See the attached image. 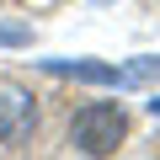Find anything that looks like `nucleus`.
Segmentation results:
<instances>
[{
	"label": "nucleus",
	"instance_id": "1",
	"mask_svg": "<svg viewBox=\"0 0 160 160\" xmlns=\"http://www.w3.org/2000/svg\"><path fill=\"white\" fill-rule=\"evenodd\" d=\"M128 133V118L118 102H91V107H80L75 123H69V144L80 155H112Z\"/></svg>",
	"mask_w": 160,
	"mask_h": 160
},
{
	"label": "nucleus",
	"instance_id": "3",
	"mask_svg": "<svg viewBox=\"0 0 160 160\" xmlns=\"http://www.w3.org/2000/svg\"><path fill=\"white\" fill-rule=\"evenodd\" d=\"M0 43H27V32H22V27H6V32H0Z\"/></svg>",
	"mask_w": 160,
	"mask_h": 160
},
{
	"label": "nucleus",
	"instance_id": "4",
	"mask_svg": "<svg viewBox=\"0 0 160 160\" xmlns=\"http://www.w3.org/2000/svg\"><path fill=\"white\" fill-rule=\"evenodd\" d=\"M149 107H155V112H160V96H155V102H149Z\"/></svg>",
	"mask_w": 160,
	"mask_h": 160
},
{
	"label": "nucleus",
	"instance_id": "2",
	"mask_svg": "<svg viewBox=\"0 0 160 160\" xmlns=\"http://www.w3.org/2000/svg\"><path fill=\"white\" fill-rule=\"evenodd\" d=\"M32 128H38V107L27 96H0V139H6V144H22Z\"/></svg>",
	"mask_w": 160,
	"mask_h": 160
}]
</instances>
